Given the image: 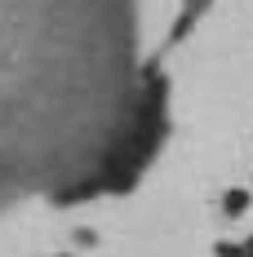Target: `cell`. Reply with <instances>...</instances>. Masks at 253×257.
Segmentation results:
<instances>
[{"mask_svg":"<svg viewBox=\"0 0 253 257\" xmlns=\"http://www.w3.org/2000/svg\"><path fill=\"white\" fill-rule=\"evenodd\" d=\"M244 208H249V191H227V195H222V213H227V217H240Z\"/></svg>","mask_w":253,"mask_h":257,"instance_id":"cell-1","label":"cell"},{"mask_svg":"<svg viewBox=\"0 0 253 257\" xmlns=\"http://www.w3.org/2000/svg\"><path fill=\"white\" fill-rule=\"evenodd\" d=\"M191 27H196V14H191V9H187V14H182V18H178V27H174V40H182V36H187V31H191Z\"/></svg>","mask_w":253,"mask_h":257,"instance_id":"cell-2","label":"cell"},{"mask_svg":"<svg viewBox=\"0 0 253 257\" xmlns=\"http://www.w3.org/2000/svg\"><path fill=\"white\" fill-rule=\"evenodd\" d=\"M213 253H218V257H244V248H240V244H218Z\"/></svg>","mask_w":253,"mask_h":257,"instance_id":"cell-3","label":"cell"},{"mask_svg":"<svg viewBox=\"0 0 253 257\" xmlns=\"http://www.w3.org/2000/svg\"><path fill=\"white\" fill-rule=\"evenodd\" d=\"M204 5H209V0H187V9H191V14H200Z\"/></svg>","mask_w":253,"mask_h":257,"instance_id":"cell-4","label":"cell"},{"mask_svg":"<svg viewBox=\"0 0 253 257\" xmlns=\"http://www.w3.org/2000/svg\"><path fill=\"white\" fill-rule=\"evenodd\" d=\"M240 248H244V257H253V235L244 239V244H240Z\"/></svg>","mask_w":253,"mask_h":257,"instance_id":"cell-5","label":"cell"}]
</instances>
